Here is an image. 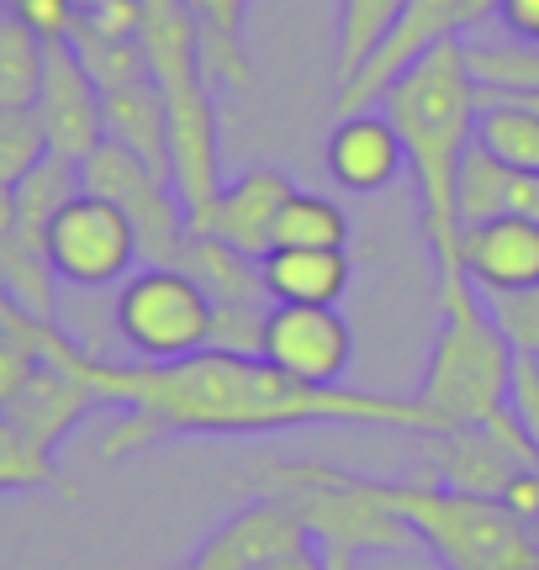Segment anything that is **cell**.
Returning a JSON list of instances; mask_svg holds the SVG:
<instances>
[{"mask_svg":"<svg viewBox=\"0 0 539 570\" xmlns=\"http://www.w3.org/2000/svg\"><path fill=\"white\" fill-rule=\"evenodd\" d=\"M69 365L101 407H122V423L101 439L106 460L138 454L165 439H249L286 428H392V433H439L434 412L418 396L350 386H302L270 365L265 354L202 348L190 360H101L90 348H69Z\"/></svg>","mask_w":539,"mask_h":570,"instance_id":"obj_1","label":"cell"},{"mask_svg":"<svg viewBox=\"0 0 539 570\" xmlns=\"http://www.w3.org/2000/svg\"><path fill=\"white\" fill-rule=\"evenodd\" d=\"M381 111L392 117L396 138L408 148L423 244L434 254L439 275H455L460 269L455 180H460V159L477 142V111H481V85L471 75V63H465V42L450 38L439 42L434 53H423L381 96Z\"/></svg>","mask_w":539,"mask_h":570,"instance_id":"obj_2","label":"cell"},{"mask_svg":"<svg viewBox=\"0 0 539 570\" xmlns=\"http://www.w3.org/2000/svg\"><path fill=\"white\" fill-rule=\"evenodd\" d=\"M513 360H519V348L508 344V333L498 327L477 281L465 269L439 275V333L423 381H418V402L434 412L439 433L487 423L508 402Z\"/></svg>","mask_w":539,"mask_h":570,"instance_id":"obj_3","label":"cell"},{"mask_svg":"<svg viewBox=\"0 0 539 570\" xmlns=\"http://www.w3.org/2000/svg\"><path fill=\"white\" fill-rule=\"evenodd\" d=\"M259 497H281L307 523L329 570H360V554H418V533L381 508L371 475L323 460H275L259 470Z\"/></svg>","mask_w":539,"mask_h":570,"instance_id":"obj_4","label":"cell"},{"mask_svg":"<svg viewBox=\"0 0 539 570\" xmlns=\"http://www.w3.org/2000/svg\"><path fill=\"white\" fill-rule=\"evenodd\" d=\"M381 508L396 512L418 544L444 570H539L535 529L513 518L498 497L439 487V481H371Z\"/></svg>","mask_w":539,"mask_h":570,"instance_id":"obj_5","label":"cell"},{"mask_svg":"<svg viewBox=\"0 0 539 570\" xmlns=\"http://www.w3.org/2000/svg\"><path fill=\"white\" fill-rule=\"evenodd\" d=\"M117 338L133 348V360H190L212 348L217 333V302L207 285L180 265L133 269L111 302Z\"/></svg>","mask_w":539,"mask_h":570,"instance_id":"obj_6","label":"cell"},{"mask_svg":"<svg viewBox=\"0 0 539 570\" xmlns=\"http://www.w3.org/2000/svg\"><path fill=\"white\" fill-rule=\"evenodd\" d=\"M42 254L63 285L101 291V285H122L133 275V265L144 259V244H138V227L122 206L96 196V190H80L48 223Z\"/></svg>","mask_w":539,"mask_h":570,"instance_id":"obj_7","label":"cell"},{"mask_svg":"<svg viewBox=\"0 0 539 570\" xmlns=\"http://www.w3.org/2000/svg\"><path fill=\"white\" fill-rule=\"evenodd\" d=\"M85 190H96L106 202H117L138 227V244H144L148 265H175V254L186 244V206L175 196V185L148 169L138 154H127L122 142L106 138L90 159L80 164Z\"/></svg>","mask_w":539,"mask_h":570,"instance_id":"obj_8","label":"cell"},{"mask_svg":"<svg viewBox=\"0 0 539 570\" xmlns=\"http://www.w3.org/2000/svg\"><path fill=\"white\" fill-rule=\"evenodd\" d=\"M465 27H477V21H471V0H408L396 27L381 38V48L360 63V75H354L350 85H339V111H371V106H381V96H386L423 53H434L439 42L460 38Z\"/></svg>","mask_w":539,"mask_h":570,"instance_id":"obj_9","label":"cell"},{"mask_svg":"<svg viewBox=\"0 0 539 570\" xmlns=\"http://www.w3.org/2000/svg\"><path fill=\"white\" fill-rule=\"evenodd\" d=\"M270 365L302 381V386H344L354 365V333L339 306H286L275 302L265 317V344H259Z\"/></svg>","mask_w":539,"mask_h":570,"instance_id":"obj_10","label":"cell"},{"mask_svg":"<svg viewBox=\"0 0 539 570\" xmlns=\"http://www.w3.org/2000/svg\"><path fill=\"white\" fill-rule=\"evenodd\" d=\"M169 106V185L186 206V217L207 212L223 196V138H217V106L212 85L190 80L180 90H165Z\"/></svg>","mask_w":539,"mask_h":570,"instance_id":"obj_11","label":"cell"},{"mask_svg":"<svg viewBox=\"0 0 539 570\" xmlns=\"http://www.w3.org/2000/svg\"><path fill=\"white\" fill-rule=\"evenodd\" d=\"M38 122L48 138V154L85 164L96 148L106 142V96L101 85L85 75L80 53L63 42H48V69H42V90H38Z\"/></svg>","mask_w":539,"mask_h":570,"instance_id":"obj_12","label":"cell"},{"mask_svg":"<svg viewBox=\"0 0 539 570\" xmlns=\"http://www.w3.org/2000/svg\"><path fill=\"white\" fill-rule=\"evenodd\" d=\"M296 185L281 175V169H244L238 180L223 185V196L207 206V212H196L186 217V233L196 238H217V244L238 248V254H249V259H265L270 248H275V217H281V206Z\"/></svg>","mask_w":539,"mask_h":570,"instance_id":"obj_13","label":"cell"},{"mask_svg":"<svg viewBox=\"0 0 539 570\" xmlns=\"http://www.w3.org/2000/svg\"><path fill=\"white\" fill-rule=\"evenodd\" d=\"M302 544H312V533L296 518V508L281 497H254L249 508L233 512L228 523L190 554L186 570H254L259 560H275V554L302 550Z\"/></svg>","mask_w":539,"mask_h":570,"instance_id":"obj_14","label":"cell"},{"mask_svg":"<svg viewBox=\"0 0 539 570\" xmlns=\"http://www.w3.org/2000/svg\"><path fill=\"white\" fill-rule=\"evenodd\" d=\"M323 164H329L333 185H344L354 196H375V190H386L408 169V148H402L392 117L381 106H371V111H339Z\"/></svg>","mask_w":539,"mask_h":570,"instance_id":"obj_15","label":"cell"},{"mask_svg":"<svg viewBox=\"0 0 539 570\" xmlns=\"http://www.w3.org/2000/svg\"><path fill=\"white\" fill-rule=\"evenodd\" d=\"M460 269L487 296H513L539 285V223L535 217H492L460 233Z\"/></svg>","mask_w":539,"mask_h":570,"instance_id":"obj_16","label":"cell"},{"mask_svg":"<svg viewBox=\"0 0 539 570\" xmlns=\"http://www.w3.org/2000/svg\"><path fill=\"white\" fill-rule=\"evenodd\" d=\"M519 465L508 449L487 433V428H444V433H429L423 439V481H439V487L471 491V497H502V487L519 475Z\"/></svg>","mask_w":539,"mask_h":570,"instance_id":"obj_17","label":"cell"},{"mask_svg":"<svg viewBox=\"0 0 539 570\" xmlns=\"http://www.w3.org/2000/svg\"><path fill=\"white\" fill-rule=\"evenodd\" d=\"M96 407H101V396L85 386L75 370L42 360V365L32 370V381L17 391V402L0 412V417H11V423H17L32 444L53 454V449H59L63 439H69V433H75V428H80Z\"/></svg>","mask_w":539,"mask_h":570,"instance_id":"obj_18","label":"cell"},{"mask_svg":"<svg viewBox=\"0 0 539 570\" xmlns=\"http://www.w3.org/2000/svg\"><path fill=\"white\" fill-rule=\"evenodd\" d=\"M270 302L286 306H339L350 291V254L344 248H270L259 259Z\"/></svg>","mask_w":539,"mask_h":570,"instance_id":"obj_19","label":"cell"},{"mask_svg":"<svg viewBox=\"0 0 539 570\" xmlns=\"http://www.w3.org/2000/svg\"><path fill=\"white\" fill-rule=\"evenodd\" d=\"M138 42H144L148 75H154L159 90H180L190 80H207L202 75V32H196V17H190L186 0H144Z\"/></svg>","mask_w":539,"mask_h":570,"instance_id":"obj_20","label":"cell"},{"mask_svg":"<svg viewBox=\"0 0 539 570\" xmlns=\"http://www.w3.org/2000/svg\"><path fill=\"white\" fill-rule=\"evenodd\" d=\"M106 138L122 142L127 154H138L148 169L169 180V106L154 80L106 90Z\"/></svg>","mask_w":539,"mask_h":570,"instance_id":"obj_21","label":"cell"},{"mask_svg":"<svg viewBox=\"0 0 539 570\" xmlns=\"http://www.w3.org/2000/svg\"><path fill=\"white\" fill-rule=\"evenodd\" d=\"M196 32H202V75L207 85L223 90H249L254 69H249V6L254 0H186Z\"/></svg>","mask_w":539,"mask_h":570,"instance_id":"obj_22","label":"cell"},{"mask_svg":"<svg viewBox=\"0 0 539 570\" xmlns=\"http://www.w3.org/2000/svg\"><path fill=\"white\" fill-rule=\"evenodd\" d=\"M477 142L502 159L508 169L539 175V111H529L523 101L502 96V90H481V111H477Z\"/></svg>","mask_w":539,"mask_h":570,"instance_id":"obj_23","label":"cell"},{"mask_svg":"<svg viewBox=\"0 0 539 570\" xmlns=\"http://www.w3.org/2000/svg\"><path fill=\"white\" fill-rule=\"evenodd\" d=\"M80 190H85L80 164L63 159V154H42V159L17 180L21 238H27L32 248H42V238H48V223H53V217H59V212L75 202Z\"/></svg>","mask_w":539,"mask_h":570,"instance_id":"obj_24","label":"cell"},{"mask_svg":"<svg viewBox=\"0 0 539 570\" xmlns=\"http://www.w3.org/2000/svg\"><path fill=\"white\" fill-rule=\"evenodd\" d=\"M48 69V38L0 6V111H32Z\"/></svg>","mask_w":539,"mask_h":570,"instance_id":"obj_25","label":"cell"},{"mask_svg":"<svg viewBox=\"0 0 539 570\" xmlns=\"http://www.w3.org/2000/svg\"><path fill=\"white\" fill-rule=\"evenodd\" d=\"M402 6L408 0H339V42H333L339 48V59H333L339 85H350L360 75V63L371 59L381 48V38L396 27Z\"/></svg>","mask_w":539,"mask_h":570,"instance_id":"obj_26","label":"cell"},{"mask_svg":"<svg viewBox=\"0 0 539 570\" xmlns=\"http://www.w3.org/2000/svg\"><path fill=\"white\" fill-rule=\"evenodd\" d=\"M344 244H350L344 206L317 196V190H291L281 217H275V248H344Z\"/></svg>","mask_w":539,"mask_h":570,"instance_id":"obj_27","label":"cell"},{"mask_svg":"<svg viewBox=\"0 0 539 570\" xmlns=\"http://www.w3.org/2000/svg\"><path fill=\"white\" fill-rule=\"evenodd\" d=\"M69 48L80 53L85 75L106 90H122V85H138V80H154L148 75V59H144V42L138 38H101V32H90L75 21V32H69Z\"/></svg>","mask_w":539,"mask_h":570,"instance_id":"obj_28","label":"cell"},{"mask_svg":"<svg viewBox=\"0 0 539 570\" xmlns=\"http://www.w3.org/2000/svg\"><path fill=\"white\" fill-rule=\"evenodd\" d=\"M465 63L481 90H539V42H465Z\"/></svg>","mask_w":539,"mask_h":570,"instance_id":"obj_29","label":"cell"},{"mask_svg":"<svg viewBox=\"0 0 539 570\" xmlns=\"http://www.w3.org/2000/svg\"><path fill=\"white\" fill-rule=\"evenodd\" d=\"M0 491H63L53 454L32 444L11 417H0Z\"/></svg>","mask_w":539,"mask_h":570,"instance_id":"obj_30","label":"cell"},{"mask_svg":"<svg viewBox=\"0 0 539 570\" xmlns=\"http://www.w3.org/2000/svg\"><path fill=\"white\" fill-rule=\"evenodd\" d=\"M48 154L38 111H0V185H17Z\"/></svg>","mask_w":539,"mask_h":570,"instance_id":"obj_31","label":"cell"},{"mask_svg":"<svg viewBox=\"0 0 539 570\" xmlns=\"http://www.w3.org/2000/svg\"><path fill=\"white\" fill-rule=\"evenodd\" d=\"M487 296V291H481ZM492 306V317L498 327L508 333V344L519 348V354H535L539 360V285L535 291H513V296H487Z\"/></svg>","mask_w":539,"mask_h":570,"instance_id":"obj_32","label":"cell"},{"mask_svg":"<svg viewBox=\"0 0 539 570\" xmlns=\"http://www.w3.org/2000/svg\"><path fill=\"white\" fill-rule=\"evenodd\" d=\"M0 6H6L11 17H21L48 42H63L75 32V21H80V6H75V0H0Z\"/></svg>","mask_w":539,"mask_h":570,"instance_id":"obj_33","label":"cell"},{"mask_svg":"<svg viewBox=\"0 0 539 570\" xmlns=\"http://www.w3.org/2000/svg\"><path fill=\"white\" fill-rule=\"evenodd\" d=\"M508 407L523 423V433L535 439L539 449V360L535 354H519L513 360V381H508Z\"/></svg>","mask_w":539,"mask_h":570,"instance_id":"obj_34","label":"cell"},{"mask_svg":"<svg viewBox=\"0 0 539 570\" xmlns=\"http://www.w3.org/2000/svg\"><path fill=\"white\" fill-rule=\"evenodd\" d=\"M80 27L101 32V38H138L144 27V0H96L80 11Z\"/></svg>","mask_w":539,"mask_h":570,"instance_id":"obj_35","label":"cell"},{"mask_svg":"<svg viewBox=\"0 0 539 570\" xmlns=\"http://www.w3.org/2000/svg\"><path fill=\"white\" fill-rule=\"evenodd\" d=\"M38 365H42V360L27 344H21V338L0 333V412L17 402V391L32 381V370H38Z\"/></svg>","mask_w":539,"mask_h":570,"instance_id":"obj_36","label":"cell"},{"mask_svg":"<svg viewBox=\"0 0 539 570\" xmlns=\"http://www.w3.org/2000/svg\"><path fill=\"white\" fill-rule=\"evenodd\" d=\"M498 502L513 512V518L535 523V518H539V465H535V470H519V475H513V481L502 487Z\"/></svg>","mask_w":539,"mask_h":570,"instance_id":"obj_37","label":"cell"},{"mask_svg":"<svg viewBox=\"0 0 539 570\" xmlns=\"http://www.w3.org/2000/svg\"><path fill=\"white\" fill-rule=\"evenodd\" d=\"M492 17L502 21V32L519 42H539V0H498Z\"/></svg>","mask_w":539,"mask_h":570,"instance_id":"obj_38","label":"cell"},{"mask_svg":"<svg viewBox=\"0 0 539 570\" xmlns=\"http://www.w3.org/2000/svg\"><path fill=\"white\" fill-rule=\"evenodd\" d=\"M254 570H329V560H323L317 544H302V550H286V554H275V560H259Z\"/></svg>","mask_w":539,"mask_h":570,"instance_id":"obj_39","label":"cell"},{"mask_svg":"<svg viewBox=\"0 0 539 570\" xmlns=\"http://www.w3.org/2000/svg\"><path fill=\"white\" fill-rule=\"evenodd\" d=\"M21 238V212H17V185H0V254Z\"/></svg>","mask_w":539,"mask_h":570,"instance_id":"obj_40","label":"cell"},{"mask_svg":"<svg viewBox=\"0 0 539 570\" xmlns=\"http://www.w3.org/2000/svg\"><path fill=\"white\" fill-rule=\"evenodd\" d=\"M498 11V0H471V21H487Z\"/></svg>","mask_w":539,"mask_h":570,"instance_id":"obj_41","label":"cell"},{"mask_svg":"<svg viewBox=\"0 0 539 570\" xmlns=\"http://www.w3.org/2000/svg\"><path fill=\"white\" fill-rule=\"evenodd\" d=\"M502 96H513V101H523L529 111H539V90H502Z\"/></svg>","mask_w":539,"mask_h":570,"instance_id":"obj_42","label":"cell"},{"mask_svg":"<svg viewBox=\"0 0 539 570\" xmlns=\"http://www.w3.org/2000/svg\"><path fill=\"white\" fill-rule=\"evenodd\" d=\"M529 529H535V544H539V518H535V523H529Z\"/></svg>","mask_w":539,"mask_h":570,"instance_id":"obj_43","label":"cell"},{"mask_svg":"<svg viewBox=\"0 0 539 570\" xmlns=\"http://www.w3.org/2000/svg\"><path fill=\"white\" fill-rule=\"evenodd\" d=\"M75 6H80V11H85V6H96V0H75Z\"/></svg>","mask_w":539,"mask_h":570,"instance_id":"obj_44","label":"cell"}]
</instances>
